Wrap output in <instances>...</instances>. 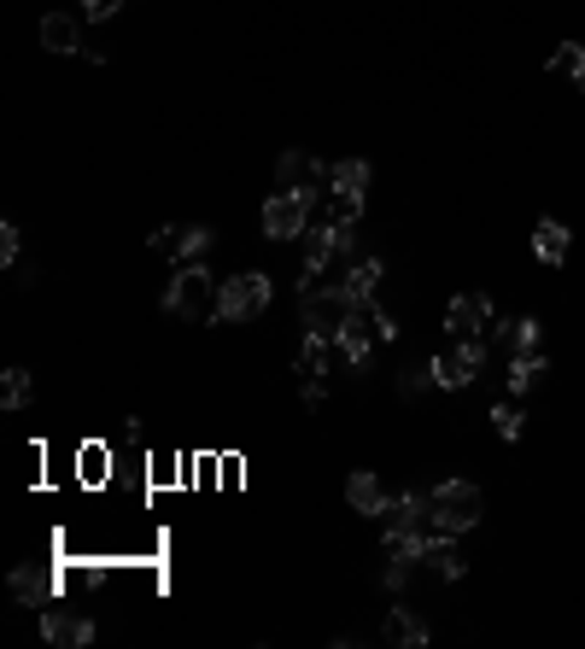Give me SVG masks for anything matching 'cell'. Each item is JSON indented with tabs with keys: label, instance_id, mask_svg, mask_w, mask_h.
I'll return each instance as SVG.
<instances>
[{
	"label": "cell",
	"instance_id": "5bb4252c",
	"mask_svg": "<svg viewBox=\"0 0 585 649\" xmlns=\"http://www.w3.org/2000/svg\"><path fill=\"white\" fill-rule=\"evenodd\" d=\"M42 47L47 54H82V24L71 12H47L42 19Z\"/></svg>",
	"mask_w": 585,
	"mask_h": 649
},
{
	"label": "cell",
	"instance_id": "7402d4cb",
	"mask_svg": "<svg viewBox=\"0 0 585 649\" xmlns=\"http://www.w3.org/2000/svg\"><path fill=\"white\" fill-rule=\"evenodd\" d=\"M427 386H439L434 381V357H427V363H404L399 369V392H404V398H422Z\"/></svg>",
	"mask_w": 585,
	"mask_h": 649
},
{
	"label": "cell",
	"instance_id": "3957f363",
	"mask_svg": "<svg viewBox=\"0 0 585 649\" xmlns=\"http://www.w3.org/2000/svg\"><path fill=\"white\" fill-rule=\"evenodd\" d=\"M357 299L346 293V287H305L299 293V316H305V334H329L340 339V328L352 322Z\"/></svg>",
	"mask_w": 585,
	"mask_h": 649
},
{
	"label": "cell",
	"instance_id": "7a4b0ae2",
	"mask_svg": "<svg viewBox=\"0 0 585 649\" xmlns=\"http://www.w3.org/2000/svg\"><path fill=\"white\" fill-rule=\"evenodd\" d=\"M427 498H434V533H451V538L480 526V515H486V498L469 480H439Z\"/></svg>",
	"mask_w": 585,
	"mask_h": 649
},
{
	"label": "cell",
	"instance_id": "4dcf8cb0",
	"mask_svg": "<svg viewBox=\"0 0 585 649\" xmlns=\"http://www.w3.org/2000/svg\"><path fill=\"white\" fill-rule=\"evenodd\" d=\"M580 89H585V77H580Z\"/></svg>",
	"mask_w": 585,
	"mask_h": 649
},
{
	"label": "cell",
	"instance_id": "f1b7e54d",
	"mask_svg": "<svg viewBox=\"0 0 585 649\" xmlns=\"http://www.w3.org/2000/svg\"><path fill=\"white\" fill-rule=\"evenodd\" d=\"M117 7H124V0H82V19L106 24V19H117Z\"/></svg>",
	"mask_w": 585,
	"mask_h": 649
},
{
	"label": "cell",
	"instance_id": "cb8c5ba5",
	"mask_svg": "<svg viewBox=\"0 0 585 649\" xmlns=\"http://www.w3.org/2000/svg\"><path fill=\"white\" fill-rule=\"evenodd\" d=\"M0 404L24 409L30 404V369H7V386H0Z\"/></svg>",
	"mask_w": 585,
	"mask_h": 649
},
{
	"label": "cell",
	"instance_id": "44dd1931",
	"mask_svg": "<svg viewBox=\"0 0 585 649\" xmlns=\"http://www.w3.org/2000/svg\"><path fill=\"white\" fill-rule=\"evenodd\" d=\"M329 194H369V164L364 159L329 164Z\"/></svg>",
	"mask_w": 585,
	"mask_h": 649
},
{
	"label": "cell",
	"instance_id": "2e32d148",
	"mask_svg": "<svg viewBox=\"0 0 585 649\" xmlns=\"http://www.w3.org/2000/svg\"><path fill=\"white\" fill-rule=\"evenodd\" d=\"M422 561H427V568H434L439 579H462V568H469V561L457 556L451 533H427V544H422Z\"/></svg>",
	"mask_w": 585,
	"mask_h": 649
},
{
	"label": "cell",
	"instance_id": "ac0fdd59",
	"mask_svg": "<svg viewBox=\"0 0 585 649\" xmlns=\"http://www.w3.org/2000/svg\"><path fill=\"white\" fill-rule=\"evenodd\" d=\"M12 596L47 609V603H54V573H47V568H12Z\"/></svg>",
	"mask_w": 585,
	"mask_h": 649
},
{
	"label": "cell",
	"instance_id": "4fadbf2b",
	"mask_svg": "<svg viewBox=\"0 0 585 649\" xmlns=\"http://www.w3.org/2000/svg\"><path fill=\"white\" fill-rule=\"evenodd\" d=\"M504 351H509V363H544V339H539V322H509L504 328Z\"/></svg>",
	"mask_w": 585,
	"mask_h": 649
},
{
	"label": "cell",
	"instance_id": "ba28073f",
	"mask_svg": "<svg viewBox=\"0 0 585 649\" xmlns=\"http://www.w3.org/2000/svg\"><path fill=\"white\" fill-rule=\"evenodd\" d=\"M275 187H292V194H305V199L317 205V194L329 187V164L292 147V152H282V164H275Z\"/></svg>",
	"mask_w": 585,
	"mask_h": 649
},
{
	"label": "cell",
	"instance_id": "8fae6325",
	"mask_svg": "<svg viewBox=\"0 0 585 649\" xmlns=\"http://www.w3.org/2000/svg\"><path fill=\"white\" fill-rule=\"evenodd\" d=\"M375 346H381V334H375V322H369V311H364V304H357V311H352V322H346V328H340V351H346V357H352V363H357V369H364V363H369V357H375Z\"/></svg>",
	"mask_w": 585,
	"mask_h": 649
},
{
	"label": "cell",
	"instance_id": "6da1fadb",
	"mask_svg": "<svg viewBox=\"0 0 585 649\" xmlns=\"http://www.w3.org/2000/svg\"><path fill=\"white\" fill-rule=\"evenodd\" d=\"M217 276L205 264H182L176 269V281L164 287V311L170 316H182V322H211L217 316Z\"/></svg>",
	"mask_w": 585,
	"mask_h": 649
},
{
	"label": "cell",
	"instance_id": "52a82bcc",
	"mask_svg": "<svg viewBox=\"0 0 585 649\" xmlns=\"http://www.w3.org/2000/svg\"><path fill=\"white\" fill-rule=\"evenodd\" d=\"M445 334L451 339H497L504 328L492 322V299L486 293H462L445 304Z\"/></svg>",
	"mask_w": 585,
	"mask_h": 649
},
{
	"label": "cell",
	"instance_id": "83f0119b",
	"mask_svg": "<svg viewBox=\"0 0 585 649\" xmlns=\"http://www.w3.org/2000/svg\"><path fill=\"white\" fill-rule=\"evenodd\" d=\"M364 311H369V322H375V334H381V339H399V316H392V311H381V304H364Z\"/></svg>",
	"mask_w": 585,
	"mask_h": 649
},
{
	"label": "cell",
	"instance_id": "9a60e30c",
	"mask_svg": "<svg viewBox=\"0 0 585 649\" xmlns=\"http://www.w3.org/2000/svg\"><path fill=\"white\" fill-rule=\"evenodd\" d=\"M334 346H340V339H329V334H305V346H299V374H305V386H317L322 374H329Z\"/></svg>",
	"mask_w": 585,
	"mask_h": 649
},
{
	"label": "cell",
	"instance_id": "9c48e42d",
	"mask_svg": "<svg viewBox=\"0 0 585 649\" xmlns=\"http://www.w3.org/2000/svg\"><path fill=\"white\" fill-rule=\"evenodd\" d=\"M217 234L205 229V223H187V229H159L152 234V252H164V258H176V264H205V252H211Z\"/></svg>",
	"mask_w": 585,
	"mask_h": 649
},
{
	"label": "cell",
	"instance_id": "4316f807",
	"mask_svg": "<svg viewBox=\"0 0 585 649\" xmlns=\"http://www.w3.org/2000/svg\"><path fill=\"white\" fill-rule=\"evenodd\" d=\"M334 199V223H357L364 217V194H329Z\"/></svg>",
	"mask_w": 585,
	"mask_h": 649
},
{
	"label": "cell",
	"instance_id": "603a6c76",
	"mask_svg": "<svg viewBox=\"0 0 585 649\" xmlns=\"http://www.w3.org/2000/svg\"><path fill=\"white\" fill-rule=\"evenodd\" d=\"M550 71H557V77H574V82H580V77H585V47H580V42H562L557 54H550Z\"/></svg>",
	"mask_w": 585,
	"mask_h": 649
},
{
	"label": "cell",
	"instance_id": "d6986e66",
	"mask_svg": "<svg viewBox=\"0 0 585 649\" xmlns=\"http://www.w3.org/2000/svg\"><path fill=\"white\" fill-rule=\"evenodd\" d=\"M567 223H557V217H544L539 229H532V252H539V264H567Z\"/></svg>",
	"mask_w": 585,
	"mask_h": 649
},
{
	"label": "cell",
	"instance_id": "277c9868",
	"mask_svg": "<svg viewBox=\"0 0 585 649\" xmlns=\"http://www.w3.org/2000/svg\"><path fill=\"white\" fill-rule=\"evenodd\" d=\"M311 211L317 205L305 194H292V187H275L264 199V234L269 241H305V229H311Z\"/></svg>",
	"mask_w": 585,
	"mask_h": 649
},
{
	"label": "cell",
	"instance_id": "30bf717a",
	"mask_svg": "<svg viewBox=\"0 0 585 649\" xmlns=\"http://www.w3.org/2000/svg\"><path fill=\"white\" fill-rule=\"evenodd\" d=\"M42 638L59 644V649H82V644H94V621H89V614L47 609V614H42Z\"/></svg>",
	"mask_w": 585,
	"mask_h": 649
},
{
	"label": "cell",
	"instance_id": "7c38bea8",
	"mask_svg": "<svg viewBox=\"0 0 585 649\" xmlns=\"http://www.w3.org/2000/svg\"><path fill=\"white\" fill-rule=\"evenodd\" d=\"M346 503L357 509V515H387V509H392V491L375 480L369 468H357L352 480H346Z\"/></svg>",
	"mask_w": 585,
	"mask_h": 649
},
{
	"label": "cell",
	"instance_id": "e0dca14e",
	"mask_svg": "<svg viewBox=\"0 0 585 649\" xmlns=\"http://www.w3.org/2000/svg\"><path fill=\"white\" fill-rule=\"evenodd\" d=\"M387 644L422 649V644H427V621H422L416 609H387Z\"/></svg>",
	"mask_w": 585,
	"mask_h": 649
},
{
	"label": "cell",
	"instance_id": "5b68a950",
	"mask_svg": "<svg viewBox=\"0 0 585 649\" xmlns=\"http://www.w3.org/2000/svg\"><path fill=\"white\" fill-rule=\"evenodd\" d=\"M486 369V339H445L434 351V381L439 386H469Z\"/></svg>",
	"mask_w": 585,
	"mask_h": 649
},
{
	"label": "cell",
	"instance_id": "8992f818",
	"mask_svg": "<svg viewBox=\"0 0 585 649\" xmlns=\"http://www.w3.org/2000/svg\"><path fill=\"white\" fill-rule=\"evenodd\" d=\"M257 311H269V276L246 269V276L222 281V293H217V316L222 322H252Z\"/></svg>",
	"mask_w": 585,
	"mask_h": 649
},
{
	"label": "cell",
	"instance_id": "d4e9b609",
	"mask_svg": "<svg viewBox=\"0 0 585 649\" xmlns=\"http://www.w3.org/2000/svg\"><path fill=\"white\" fill-rule=\"evenodd\" d=\"M544 369H550V357L544 363H509V392H532L544 381Z\"/></svg>",
	"mask_w": 585,
	"mask_h": 649
},
{
	"label": "cell",
	"instance_id": "f546056e",
	"mask_svg": "<svg viewBox=\"0 0 585 649\" xmlns=\"http://www.w3.org/2000/svg\"><path fill=\"white\" fill-rule=\"evenodd\" d=\"M19 252H24L19 223H0V258H7V264H19Z\"/></svg>",
	"mask_w": 585,
	"mask_h": 649
},
{
	"label": "cell",
	"instance_id": "ffe728a7",
	"mask_svg": "<svg viewBox=\"0 0 585 649\" xmlns=\"http://www.w3.org/2000/svg\"><path fill=\"white\" fill-rule=\"evenodd\" d=\"M381 276H387V264H381V258H352V269H346V281H340V287H346L357 304H369V299H375V287H381Z\"/></svg>",
	"mask_w": 585,
	"mask_h": 649
},
{
	"label": "cell",
	"instance_id": "484cf974",
	"mask_svg": "<svg viewBox=\"0 0 585 649\" xmlns=\"http://www.w3.org/2000/svg\"><path fill=\"white\" fill-rule=\"evenodd\" d=\"M492 427H497V433H504V439H521L527 416H521V409H515V404H492Z\"/></svg>",
	"mask_w": 585,
	"mask_h": 649
}]
</instances>
